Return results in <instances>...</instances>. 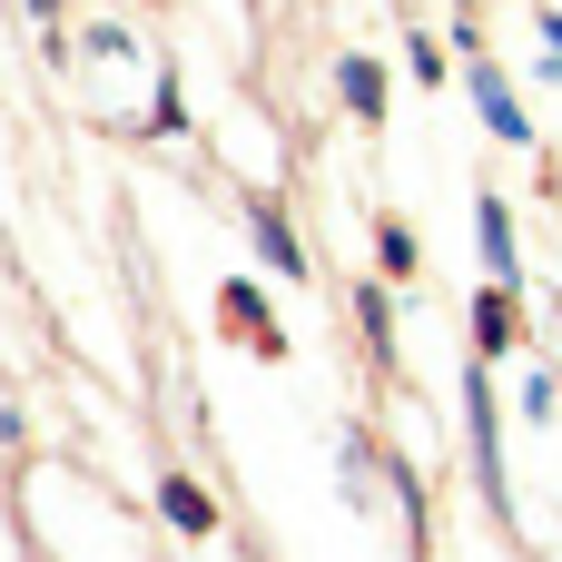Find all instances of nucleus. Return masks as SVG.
<instances>
[{
    "label": "nucleus",
    "instance_id": "obj_1",
    "mask_svg": "<svg viewBox=\"0 0 562 562\" xmlns=\"http://www.w3.org/2000/svg\"><path fill=\"white\" fill-rule=\"evenodd\" d=\"M158 504H168V524H178V533H217V504H207L188 474H168V494H158Z\"/></svg>",
    "mask_w": 562,
    "mask_h": 562
},
{
    "label": "nucleus",
    "instance_id": "obj_2",
    "mask_svg": "<svg viewBox=\"0 0 562 562\" xmlns=\"http://www.w3.org/2000/svg\"><path fill=\"white\" fill-rule=\"evenodd\" d=\"M257 257H267V267H286V277H306V247L286 237V217H277V207H257Z\"/></svg>",
    "mask_w": 562,
    "mask_h": 562
},
{
    "label": "nucleus",
    "instance_id": "obj_3",
    "mask_svg": "<svg viewBox=\"0 0 562 562\" xmlns=\"http://www.w3.org/2000/svg\"><path fill=\"white\" fill-rule=\"evenodd\" d=\"M336 79H346V109H366V119L385 109V69H375V59H346Z\"/></svg>",
    "mask_w": 562,
    "mask_h": 562
},
{
    "label": "nucleus",
    "instance_id": "obj_4",
    "mask_svg": "<svg viewBox=\"0 0 562 562\" xmlns=\"http://www.w3.org/2000/svg\"><path fill=\"white\" fill-rule=\"evenodd\" d=\"M474 99H484V119H494V128H504V138H524V109H514V99H504V79H494V69H484V79H474Z\"/></svg>",
    "mask_w": 562,
    "mask_h": 562
},
{
    "label": "nucleus",
    "instance_id": "obj_5",
    "mask_svg": "<svg viewBox=\"0 0 562 562\" xmlns=\"http://www.w3.org/2000/svg\"><path fill=\"white\" fill-rule=\"evenodd\" d=\"M474 336H484V346H504V336H514V306H504V296H484V316H474Z\"/></svg>",
    "mask_w": 562,
    "mask_h": 562
}]
</instances>
